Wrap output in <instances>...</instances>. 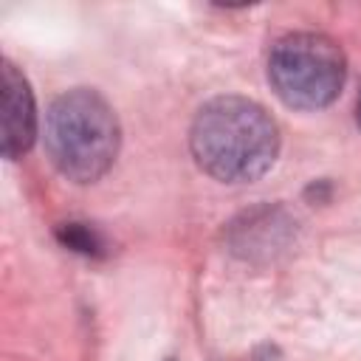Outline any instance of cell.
Listing matches in <instances>:
<instances>
[{
	"instance_id": "obj_3",
	"label": "cell",
	"mask_w": 361,
	"mask_h": 361,
	"mask_svg": "<svg viewBox=\"0 0 361 361\" xmlns=\"http://www.w3.org/2000/svg\"><path fill=\"white\" fill-rule=\"evenodd\" d=\"M347 59L336 39L316 31L285 34L268 54L274 93L296 110H322L344 87Z\"/></svg>"
},
{
	"instance_id": "obj_5",
	"label": "cell",
	"mask_w": 361,
	"mask_h": 361,
	"mask_svg": "<svg viewBox=\"0 0 361 361\" xmlns=\"http://www.w3.org/2000/svg\"><path fill=\"white\" fill-rule=\"evenodd\" d=\"M56 234H59V240H62L68 248H73V251H79V254H87V257H99L102 248H104L102 234H99L96 228L85 226V223H65V226H59Z\"/></svg>"
},
{
	"instance_id": "obj_1",
	"label": "cell",
	"mask_w": 361,
	"mask_h": 361,
	"mask_svg": "<svg viewBox=\"0 0 361 361\" xmlns=\"http://www.w3.org/2000/svg\"><path fill=\"white\" fill-rule=\"evenodd\" d=\"M197 166L223 183H251L262 178L279 155V127L271 113L243 96L206 102L189 130Z\"/></svg>"
},
{
	"instance_id": "obj_2",
	"label": "cell",
	"mask_w": 361,
	"mask_h": 361,
	"mask_svg": "<svg viewBox=\"0 0 361 361\" xmlns=\"http://www.w3.org/2000/svg\"><path fill=\"white\" fill-rule=\"evenodd\" d=\"M118 141L116 110L99 90L73 87L51 102L45 116V149L68 180H99L113 166Z\"/></svg>"
},
{
	"instance_id": "obj_4",
	"label": "cell",
	"mask_w": 361,
	"mask_h": 361,
	"mask_svg": "<svg viewBox=\"0 0 361 361\" xmlns=\"http://www.w3.org/2000/svg\"><path fill=\"white\" fill-rule=\"evenodd\" d=\"M37 138V104L28 79L14 62H3V155L23 158Z\"/></svg>"
},
{
	"instance_id": "obj_6",
	"label": "cell",
	"mask_w": 361,
	"mask_h": 361,
	"mask_svg": "<svg viewBox=\"0 0 361 361\" xmlns=\"http://www.w3.org/2000/svg\"><path fill=\"white\" fill-rule=\"evenodd\" d=\"M358 124H361V99H358Z\"/></svg>"
}]
</instances>
